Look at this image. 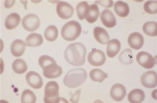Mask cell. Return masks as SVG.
<instances>
[{"label": "cell", "mask_w": 157, "mask_h": 103, "mask_svg": "<svg viewBox=\"0 0 157 103\" xmlns=\"http://www.w3.org/2000/svg\"><path fill=\"white\" fill-rule=\"evenodd\" d=\"M43 42L42 36L40 34L35 33L30 34L25 40L26 46L31 47L40 46L43 44Z\"/></svg>", "instance_id": "d6986e66"}, {"label": "cell", "mask_w": 157, "mask_h": 103, "mask_svg": "<svg viewBox=\"0 0 157 103\" xmlns=\"http://www.w3.org/2000/svg\"><path fill=\"white\" fill-rule=\"evenodd\" d=\"M133 58L132 50L130 49H126L122 51L119 57L120 61L125 65L132 63Z\"/></svg>", "instance_id": "4316f807"}, {"label": "cell", "mask_w": 157, "mask_h": 103, "mask_svg": "<svg viewBox=\"0 0 157 103\" xmlns=\"http://www.w3.org/2000/svg\"><path fill=\"white\" fill-rule=\"evenodd\" d=\"M90 77L94 81L102 83L108 78V74L100 69H95L90 71Z\"/></svg>", "instance_id": "cb8c5ba5"}, {"label": "cell", "mask_w": 157, "mask_h": 103, "mask_svg": "<svg viewBox=\"0 0 157 103\" xmlns=\"http://www.w3.org/2000/svg\"><path fill=\"white\" fill-rule=\"evenodd\" d=\"M36 98L34 93L29 89L24 90L21 96L22 103H35Z\"/></svg>", "instance_id": "f1b7e54d"}, {"label": "cell", "mask_w": 157, "mask_h": 103, "mask_svg": "<svg viewBox=\"0 0 157 103\" xmlns=\"http://www.w3.org/2000/svg\"><path fill=\"white\" fill-rule=\"evenodd\" d=\"M21 20L20 16L17 13H12L6 19L5 27L9 30L14 29L19 25Z\"/></svg>", "instance_id": "ac0fdd59"}, {"label": "cell", "mask_w": 157, "mask_h": 103, "mask_svg": "<svg viewBox=\"0 0 157 103\" xmlns=\"http://www.w3.org/2000/svg\"><path fill=\"white\" fill-rule=\"evenodd\" d=\"M144 9L147 13L155 14L157 13V1H148L144 5Z\"/></svg>", "instance_id": "f546056e"}, {"label": "cell", "mask_w": 157, "mask_h": 103, "mask_svg": "<svg viewBox=\"0 0 157 103\" xmlns=\"http://www.w3.org/2000/svg\"><path fill=\"white\" fill-rule=\"evenodd\" d=\"M144 41V40L142 35L136 32L130 34L128 40L129 46L136 50H139L142 47Z\"/></svg>", "instance_id": "5bb4252c"}, {"label": "cell", "mask_w": 157, "mask_h": 103, "mask_svg": "<svg viewBox=\"0 0 157 103\" xmlns=\"http://www.w3.org/2000/svg\"><path fill=\"white\" fill-rule=\"evenodd\" d=\"M94 34L96 41L102 45L107 44L109 40L110 37L107 31L104 29L99 27L95 28Z\"/></svg>", "instance_id": "2e32d148"}, {"label": "cell", "mask_w": 157, "mask_h": 103, "mask_svg": "<svg viewBox=\"0 0 157 103\" xmlns=\"http://www.w3.org/2000/svg\"><path fill=\"white\" fill-rule=\"evenodd\" d=\"M100 18L103 25L108 28H113L116 25L115 17L109 10L105 9L103 10L100 15Z\"/></svg>", "instance_id": "4fadbf2b"}, {"label": "cell", "mask_w": 157, "mask_h": 103, "mask_svg": "<svg viewBox=\"0 0 157 103\" xmlns=\"http://www.w3.org/2000/svg\"><path fill=\"white\" fill-rule=\"evenodd\" d=\"M25 78L29 85L35 89H40L43 85V82L41 77L36 72H29L26 74Z\"/></svg>", "instance_id": "8fae6325"}, {"label": "cell", "mask_w": 157, "mask_h": 103, "mask_svg": "<svg viewBox=\"0 0 157 103\" xmlns=\"http://www.w3.org/2000/svg\"><path fill=\"white\" fill-rule=\"evenodd\" d=\"M106 60L105 54L103 51L96 49L91 51L88 56L89 62L94 66H102L105 62Z\"/></svg>", "instance_id": "52a82bcc"}, {"label": "cell", "mask_w": 157, "mask_h": 103, "mask_svg": "<svg viewBox=\"0 0 157 103\" xmlns=\"http://www.w3.org/2000/svg\"><path fill=\"white\" fill-rule=\"evenodd\" d=\"M87 77V73L84 69L82 68L73 69L65 76L63 82L67 87L75 88L82 85Z\"/></svg>", "instance_id": "3957f363"}, {"label": "cell", "mask_w": 157, "mask_h": 103, "mask_svg": "<svg viewBox=\"0 0 157 103\" xmlns=\"http://www.w3.org/2000/svg\"><path fill=\"white\" fill-rule=\"evenodd\" d=\"M82 32L81 26L75 21L65 23L61 30V34L63 39L67 41H73L80 36Z\"/></svg>", "instance_id": "277c9868"}, {"label": "cell", "mask_w": 157, "mask_h": 103, "mask_svg": "<svg viewBox=\"0 0 157 103\" xmlns=\"http://www.w3.org/2000/svg\"><path fill=\"white\" fill-rule=\"evenodd\" d=\"M157 23L153 21L147 22L143 26L144 33L149 36L152 37L157 36Z\"/></svg>", "instance_id": "d4e9b609"}, {"label": "cell", "mask_w": 157, "mask_h": 103, "mask_svg": "<svg viewBox=\"0 0 157 103\" xmlns=\"http://www.w3.org/2000/svg\"><path fill=\"white\" fill-rule=\"evenodd\" d=\"M22 23L25 30L32 32L36 30L40 27V21L36 15L30 14L24 17Z\"/></svg>", "instance_id": "8992f818"}, {"label": "cell", "mask_w": 157, "mask_h": 103, "mask_svg": "<svg viewBox=\"0 0 157 103\" xmlns=\"http://www.w3.org/2000/svg\"><path fill=\"white\" fill-rule=\"evenodd\" d=\"M59 86L55 81L48 82L45 88L44 101L46 103H59L60 100L59 94Z\"/></svg>", "instance_id": "5b68a950"}, {"label": "cell", "mask_w": 157, "mask_h": 103, "mask_svg": "<svg viewBox=\"0 0 157 103\" xmlns=\"http://www.w3.org/2000/svg\"><path fill=\"white\" fill-rule=\"evenodd\" d=\"M99 10L96 4H93L89 6L86 19L90 23H93L96 22L99 15Z\"/></svg>", "instance_id": "7402d4cb"}, {"label": "cell", "mask_w": 157, "mask_h": 103, "mask_svg": "<svg viewBox=\"0 0 157 103\" xmlns=\"http://www.w3.org/2000/svg\"><path fill=\"white\" fill-rule=\"evenodd\" d=\"M140 81L144 87L148 88H155L157 85V73L153 71L144 73L141 77Z\"/></svg>", "instance_id": "30bf717a"}, {"label": "cell", "mask_w": 157, "mask_h": 103, "mask_svg": "<svg viewBox=\"0 0 157 103\" xmlns=\"http://www.w3.org/2000/svg\"><path fill=\"white\" fill-rule=\"evenodd\" d=\"M95 4H98L103 7L108 8L112 7L113 4V1H97L95 2Z\"/></svg>", "instance_id": "4dcf8cb0"}, {"label": "cell", "mask_w": 157, "mask_h": 103, "mask_svg": "<svg viewBox=\"0 0 157 103\" xmlns=\"http://www.w3.org/2000/svg\"><path fill=\"white\" fill-rule=\"evenodd\" d=\"M12 68L14 72L18 74L24 73L28 69L27 63L23 60L20 58L15 60L13 62Z\"/></svg>", "instance_id": "603a6c76"}, {"label": "cell", "mask_w": 157, "mask_h": 103, "mask_svg": "<svg viewBox=\"0 0 157 103\" xmlns=\"http://www.w3.org/2000/svg\"><path fill=\"white\" fill-rule=\"evenodd\" d=\"M25 45L22 40H15L13 42L11 46L10 50L12 54L16 57L21 56L25 52Z\"/></svg>", "instance_id": "9a60e30c"}, {"label": "cell", "mask_w": 157, "mask_h": 103, "mask_svg": "<svg viewBox=\"0 0 157 103\" xmlns=\"http://www.w3.org/2000/svg\"><path fill=\"white\" fill-rule=\"evenodd\" d=\"M58 33L57 27L55 25H51L47 28L44 35L46 40L49 42H53L57 38Z\"/></svg>", "instance_id": "484cf974"}, {"label": "cell", "mask_w": 157, "mask_h": 103, "mask_svg": "<svg viewBox=\"0 0 157 103\" xmlns=\"http://www.w3.org/2000/svg\"><path fill=\"white\" fill-rule=\"evenodd\" d=\"M86 50L85 46L80 42L72 43L65 49L64 54L65 60L71 65L81 66L85 62Z\"/></svg>", "instance_id": "6da1fadb"}, {"label": "cell", "mask_w": 157, "mask_h": 103, "mask_svg": "<svg viewBox=\"0 0 157 103\" xmlns=\"http://www.w3.org/2000/svg\"><path fill=\"white\" fill-rule=\"evenodd\" d=\"M56 11L58 15L61 18L67 19L72 17L74 9L69 3L61 1L57 3Z\"/></svg>", "instance_id": "9c48e42d"}, {"label": "cell", "mask_w": 157, "mask_h": 103, "mask_svg": "<svg viewBox=\"0 0 157 103\" xmlns=\"http://www.w3.org/2000/svg\"><path fill=\"white\" fill-rule=\"evenodd\" d=\"M88 3L86 2H82L78 3L76 7L78 17L82 20L86 18L89 7Z\"/></svg>", "instance_id": "83f0119b"}, {"label": "cell", "mask_w": 157, "mask_h": 103, "mask_svg": "<svg viewBox=\"0 0 157 103\" xmlns=\"http://www.w3.org/2000/svg\"><path fill=\"white\" fill-rule=\"evenodd\" d=\"M110 96L114 100L120 101L122 100L126 94V90L125 86L123 85L117 83L112 87Z\"/></svg>", "instance_id": "7c38bea8"}, {"label": "cell", "mask_w": 157, "mask_h": 103, "mask_svg": "<svg viewBox=\"0 0 157 103\" xmlns=\"http://www.w3.org/2000/svg\"><path fill=\"white\" fill-rule=\"evenodd\" d=\"M121 43L117 39L110 40L108 42L107 48V54L108 57L113 58L117 55L121 50Z\"/></svg>", "instance_id": "e0dca14e"}, {"label": "cell", "mask_w": 157, "mask_h": 103, "mask_svg": "<svg viewBox=\"0 0 157 103\" xmlns=\"http://www.w3.org/2000/svg\"><path fill=\"white\" fill-rule=\"evenodd\" d=\"M136 59L139 64L146 69L152 68L156 64V59L146 51H142L139 53L136 56Z\"/></svg>", "instance_id": "ba28073f"}, {"label": "cell", "mask_w": 157, "mask_h": 103, "mask_svg": "<svg viewBox=\"0 0 157 103\" xmlns=\"http://www.w3.org/2000/svg\"><path fill=\"white\" fill-rule=\"evenodd\" d=\"M145 97L144 92L139 89L132 90L128 96V101L132 103H141L145 99Z\"/></svg>", "instance_id": "ffe728a7"}, {"label": "cell", "mask_w": 157, "mask_h": 103, "mask_svg": "<svg viewBox=\"0 0 157 103\" xmlns=\"http://www.w3.org/2000/svg\"><path fill=\"white\" fill-rule=\"evenodd\" d=\"M39 65L44 70V76L48 79H55L60 76L62 73V68L57 65L56 61L52 57L44 55L39 58Z\"/></svg>", "instance_id": "7a4b0ae2"}, {"label": "cell", "mask_w": 157, "mask_h": 103, "mask_svg": "<svg viewBox=\"0 0 157 103\" xmlns=\"http://www.w3.org/2000/svg\"><path fill=\"white\" fill-rule=\"evenodd\" d=\"M114 9L116 14L121 17H126L129 13L130 9L128 4L121 1L116 2L114 4Z\"/></svg>", "instance_id": "44dd1931"}]
</instances>
